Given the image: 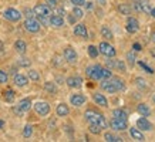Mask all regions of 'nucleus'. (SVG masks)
<instances>
[{
	"instance_id": "f257e3e1",
	"label": "nucleus",
	"mask_w": 155,
	"mask_h": 142,
	"mask_svg": "<svg viewBox=\"0 0 155 142\" xmlns=\"http://www.w3.org/2000/svg\"><path fill=\"white\" fill-rule=\"evenodd\" d=\"M84 118L85 121L88 124H95V125H100V127L103 128H107L108 127V122L105 121L104 118V115L98 111H94V109H87L84 112Z\"/></svg>"
},
{
	"instance_id": "f03ea898",
	"label": "nucleus",
	"mask_w": 155,
	"mask_h": 142,
	"mask_svg": "<svg viewBox=\"0 0 155 142\" xmlns=\"http://www.w3.org/2000/svg\"><path fill=\"white\" fill-rule=\"evenodd\" d=\"M101 68H103V67L98 66V64L90 66L85 68V74H87V77L91 78V80L98 81V80H101Z\"/></svg>"
},
{
	"instance_id": "7ed1b4c3",
	"label": "nucleus",
	"mask_w": 155,
	"mask_h": 142,
	"mask_svg": "<svg viewBox=\"0 0 155 142\" xmlns=\"http://www.w3.org/2000/svg\"><path fill=\"white\" fill-rule=\"evenodd\" d=\"M21 16H23V14L20 13L17 9H13V7H9V9H6L5 11H3V17H5L6 20H9V21H13V23L19 21V20L21 19Z\"/></svg>"
},
{
	"instance_id": "20e7f679",
	"label": "nucleus",
	"mask_w": 155,
	"mask_h": 142,
	"mask_svg": "<svg viewBox=\"0 0 155 142\" xmlns=\"http://www.w3.org/2000/svg\"><path fill=\"white\" fill-rule=\"evenodd\" d=\"M98 51L100 54H103V56L105 57H115V54H117V51H115V48L110 44V43L107 41H103V43H100V46H98Z\"/></svg>"
},
{
	"instance_id": "39448f33",
	"label": "nucleus",
	"mask_w": 155,
	"mask_h": 142,
	"mask_svg": "<svg viewBox=\"0 0 155 142\" xmlns=\"http://www.w3.org/2000/svg\"><path fill=\"white\" fill-rule=\"evenodd\" d=\"M33 108L40 117H47L48 114H50V104L46 102V101H37L33 105Z\"/></svg>"
},
{
	"instance_id": "423d86ee",
	"label": "nucleus",
	"mask_w": 155,
	"mask_h": 142,
	"mask_svg": "<svg viewBox=\"0 0 155 142\" xmlns=\"http://www.w3.org/2000/svg\"><path fill=\"white\" fill-rule=\"evenodd\" d=\"M23 26L28 33H38V31H40V27H41V24L38 23V20H36L34 17L26 19V21H24Z\"/></svg>"
},
{
	"instance_id": "0eeeda50",
	"label": "nucleus",
	"mask_w": 155,
	"mask_h": 142,
	"mask_svg": "<svg viewBox=\"0 0 155 142\" xmlns=\"http://www.w3.org/2000/svg\"><path fill=\"white\" fill-rule=\"evenodd\" d=\"M110 127L113 128L114 131H125L128 128V122H127V119H121V118H115L114 117L110 121Z\"/></svg>"
},
{
	"instance_id": "6e6552de",
	"label": "nucleus",
	"mask_w": 155,
	"mask_h": 142,
	"mask_svg": "<svg viewBox=\"0 0 155 142\" xmlns=\"http://www.w3.org/2000/svg\"><path fill=\"white\" fill-rule=\"evenodd\" d=\"M105 64H107L108 68H115V70L121 71V73H125V71H127V67H125V64H124L122 60H110V57H107Z\"/></svg>"
},
{
	"instance_id": "1a4fd4ad",
	"label": "nucleus",
	"mask_w": 155,
	"mask_h": 142,
	"mask_svg": "<svg viewBox=\"0 0 155 142\" xmlns=\"http://www.w3.org/2000/svg\"><path fill=\"white\" fill-rule=\"evenodd\" d=\"M33 11L36 16H47L48 17V16L51 14V9H50L46 3H38V5H36Z\"/></svg>"
},
{
	"instance_id": "9d476101",
	"label": "nucleus",
	"mask_w": 155,
	"mask_h": 142,
	"mask_svg": "<svg viewBox=\"0 0 155 142\" xmlns=\"http://www.w3.org/2000/svg\"><path fill=\"white\" fill-rule=\"evenodd\" d=\"M134 9L137 11H142V13H150L152 6L148 0H140V2H134Z\"/></svg>"
},
{
	"instance_id": "9b49d317",
	"label": "nucleus",
	"mask_w": 155,
	"mask_h": 142,
	"mask_svg": "<svg viewBox=\"0 0 155 142\" xmlns=\"http://www.w3.org/2000/svg\"><path fill=\"white\" fill-rule=\"evenodd\" d=\"M63 56H64V60H66L68 64H74L77 61V53L73 47H66L64 51H63Z\"/></svg>"
},
{
	"instance_id": "f8f14e48",
	"label": "nucleus",
	"mask_w": 155,
	"mask_h": 142,
	"mask_svg": "<svg viewBox=\"0 0 155 142\" xmlns=\"http://www.w3.org/2000/svg\"><path fill=\"white\" fill-rule=\"evenodd\" d=\"M140 30V21L135 19V17H128L127 19V31L128 33H137Z\"/></svg>"
},
{
	"instance_id": "ddd939ff",
	"label": "nucleus",
	"mask_w": 155,
	"mask_h": 142,
	"mask_svg": "<svg viewBox=\"0 0 155 142\" xmlns=\"http://www.w3.org/2000/svg\"><path fill=\"white\" fill-rule=\"evenodd\" d=\"M66 82L70 88H81V85H83V78L78 77V76L68 77V78L66 80Z\"/></svg>"
},
{
	"instance_id": "4468645a",
	"label": "nucleus",
	"mask_w": 155,
	"mask_h": 142,
	"mask_svg": "<svg viewBox=\"0 0 155 142\" xmlns=\"http://www.w3.org/2000/svg\"><path fill=\"white\" fill-rule=\"evenodd\" d=\"M85 101H87V98H85V95H83V94H73L70 97V102H71V105H74V107L84 105Z\"/></svg>"
},
{
	"instance_id": "2eb2a0df",
	"label": "nucleus",
	"mask_w": 155,
	"mask_h": 142,
	"mask_svg": "<svg viewBox=\"0 0 155 142\" xmlns=\"http://www.w3.org/2000/svg\"><path fill=\"white\" fill-rule=\"evenodd\" d=\"M137 127H138L140 131H151L152 129V124L147 119V117H142V118L137 121Z\"/></svg>"
},
{
	"instance_id": "dca6fc26",
	"label": "nucleus",
	"mask_w": 155,
	"mask_h": 142,
	"mask_svg": "<svg viewBox=\"0 0 155 142\" xmlns=\"http://www.w3.org/2000/svg\"><path fill=\"white\" fill-rule=\"evenodd\" d=\"M93 99H94V102L100 107H104V108H107L108 107V99L105 98V95L104 94H100V92H94L93 94Z\"/></svg>"
},
{
	"instance_id": "f3484780",
	"label": "nucleus",
	"mask_w": 155,
	"mask_h": 142,
	"mask_svg": "<svg viewBox=\"0 0 155 142\" xmlns=\"http://www.w3.org/2000/svg\"><path fill=\"white\" fill-rule=\"evenodd\" d=\"M74 34L77 37H81V38H88V31H87V27L85 24H77L74 27Z\"/></svg>"
},
{
	"instance_id": "a211bd4d",
	"label": "nucleus",
	"mask_w": 155,
	"mask_h": 142,
	"mask_svg": "<svg viewBox=\"0 0 155 142\" xmlns=\"http://www.w3.org/2000/svg\"><path fill=\"white\" fill-rule=\"evenodd\" d=\"M48 24L53 26V27H63L64 26V19H63V16H57V14H53L51 17L48 19Z\"/></svg>"
},
{
	"instance_id": "6ab92c4d",
	"label": "nucleus",
	"mask_w": 155,
	"mask_h": 142,
	"mask_svg": "<svg viewBox=\"0 0 155 142\" xmlns=\"http://www.w3.org/2000/svg\"><path fill=\"white\" fill-rule=\"evenodd\" d=\"M13 82L17 87H26L28 84V78L26 76H23V74H14Z\"/></svg>"
},
{
	"instance_id": "aec40b11",
	"label": "nucleus",
	"mask_w": 155,
	"mask_h": 142,
	"mask_svg": "<svg viewBox=\"0 0 155 142\" xmlns=\"http://www.w3.org/2000/svg\"><path fill=\"white\" fill-rule=\"evenodd\" d=\"M56 114H57V117H67V115L70 114V108H68V105L64 104V102L58 104L57 105V108H56Z\"/></svg>"
},
{
	"instance_id": "412c9836",
	"label": "nucleus",
	"mask_w": 155,
	"mask_h": 142,
	"mask_svg": "<svg viewBox=\"0 0 155 142\" xmlns=\"http://www.w3.org/2000/svg\"><path fill=\"white\" fill-rule=\"evenodd\" d=\"M101 88H103L104 91H107L108 94H114V92H117V88H115V85L110 81V78L108 80H104L103 82H101Z\"/></svg>"
},
{
	"instance_id": "4be33fe9",
	"label": "nucleus",
	"mask_w": 155,
	"mask_h": 142,
	"mask_svg": "<svg viewBox=\"0 0 155 142\" xmlns=\"http://www.w3.org/2000/svg\"><path fill=\"white\" fill-rule=\"evenodd\" d=\"M17 107H19L23 112H27V111H30V108L33 107V104H31V99L30 98H23L21 101H19Z\"/></svg>"
},
{
	"instance_id": "5701e85b",
	"label": "nucleus",
	"mask_w": 155,
	"mask_h": 142,
	"mask_svg": "<svg viewBox=\"0 0 155 142\" xmlns=\"http://www.w3.org/2000/svg\"><path fill=\"white\" fill-rule=\"evenodd\" d=\"M130 135H131V138L135 139V141H145V137H144L142 131H140L138 128H131V129H130Z\"/></svg>"
},
{
	"instance_id": "b1692460",
	"label": "nucleus",
	"mask_w": 155,
	"mask_h": 142,
	"mask_svg": "<svg viewBox=\"0 0 155 142\" xmlns=\"http://www.w3.org/2000/svg\"><path fill=\"white\" fill-rule=\"evenodd\" d=\"M110 81L115 85L117 91H124L125 90V84H124V80H121L120 77H110Z\"/></svg>"
},
{
	"instance_id": "393cba45",
	"label": "nucleus",
	"mask_w": 155,
	"mask_h": 142,
	"mask_svg": "<svg viewBox=\"0 0 155 142\" xmlns=\"http://www.w3.org/2000/svg\"><path fill=\"white\" fill-rule=\"evenodd\" d=\"M14 50L19 53V54H24V53L27 51V44L24 40H17V41L14 43Z\"/></svg>"
},
{
	"instance_id": "a878e982",
	"label": "nucleus",
	"mask_w": 155,
	"mask_h": 142,
	"mask_svg": "<svg viewBox=\"0 0 155 142\" xmlns=\"http://www.w3.org/2000/svg\"><path fill=\"white\" fill-rule=\"evenodd\" d=\"M137 112L142 115V117H150L151 115V108L147 104H140L137 107Z\"/></svg>"
},
{
	"instance_id": "bb28decb",
	"label": "nucleus",
	"mask_w": 155,
	"mask_h": 142,
	"mask_svg": "<svg viewBox=\"0 0 155 142\" xmlns=\"http://www.w3.org/2000/svg\"><path fill=\"white\" fill-rule=\"evenodd\" d=\"M3 98H5L6 102L12 104L14 101V98H16V92H14L13 90H6L5 92H3Z\"/></svg>"
},
{
	"instance_id": "cd10ccee",
	"label": "nucleus",
	"mask_w": 155,
	"mask_h": 142,
	"mask_svg": "<svg viewBox=\"0 0 155 142\" xmlns=\"http://www.w3.org/2000/svg\"><path fill=\"white\" fill-rule=\"evenodd\" d=\"M118 11L121 14H124V16H130L132 11V7L130 5H127V3H122V5L118 6Z\"/></svg>"
},
{
	"instance_id": "c85d7f7f",
	"label": "nucleus",
	"mask_w": 155,
	"mask_h": 142,
	"mask_svg": "<svg viewBox=\"0 0 155 142\" xmlns=\"http://www.w3.org/2000/svg\"><path fill=\"white\" fill-rule=\"evenodd\" d=\"M44 90L47 91V92H50V94H56L57 87L54 82H51V81H46V82H44Z\"/></svg>"
},
{
	"instance_id": "c756f323",
	"label": "nucleus",
	"mask_w": 155,
	"mask_h": 142,
	"mask_svg": "<svg viewBox=\"0 0 155 142\" xmlns=\"http://www.w3.org/2000/svg\"><path fill=\"white\" fill-rule=\"evenodd\" d=\"M113 117H115V118H121V119H127L128 118V114L124 111V109L121 108H117L113 111Z\"/></svg>"
},
{
	"instance_id": "7c9ffc66",
	"label": "nucleus",
	"mask_w": 155,
	"mask_h": 142,
	"mask_svg": "<svg viewBox=\"0 0 155 142\" xmlns=\"http://www.w3.org/2000/svg\"><path fill=\"white\" fill-rule=\"evenodd\" d=\"M101 36H103L104 38H107V40H113L114 38L113 31H111L107 26H103V27H101Z\"/></svg>"
},
{
	"instance_id": "2f4dec72",
	"label": "nucleus",
	"mask_w": 155,
	"mask_h": 142,
	"mask_svg": "<svg viewBox=\"0 0 155 142\" xmlns=\"http://www.w3.org/2000/svg\"><path fill=\"white\" fill-rule=\"evenodd\" d=\"M104 139H105L107 142H121L122 141V138L115 137L114 134H110V132L104 134Z\"/></svg>"
},
{
	"instance_id": "473e14b6",
	"label": "nucleus",
	"mask_w": 155,
	"mask_h": 142,
	"mask_svg": "<svg viewBox=\"0 0 155 142\" xmlns=\"http://www.w3.org/2000/svg\"><path fill=\"white\" fill-rule=\"evenodd\" d=\"M87 51H88V56L91 57V58H97L98 57V54H100V51H98V48L95 47V46H88V48H87Z\"/></svg>"
},
{
	"instance_id": "72a5a7b5",
	"label": "nucleus",
	"mask_w": 155,
	"mask_h": 142,
	"mask_svg": "<svg viewBox=\"0 0 155 142\" xmlns=\"http://www.w3.org/2000/svg\"><path fill=\"white\" fill-rule=\"evenodd\" d=\"M88 131H90L91 134H94V135H98V134H101V131H103V128L100 127V125H95V124H90Z\"/></svg>"
},
{
	"instance_id": "f704fd0d",
	"label": "nucleus",
	"mask_w": 155,
	"mask_h": 142,
	"mask_svg": "<svg viewBox=\"0 0 155 142\" xmlns=\"http://www.w3.org/2000/svg\"><path fill=\"white\" fill-rule=\"evenodd\" d=\"M28 78L31 81H40V73L38 71H36V70H28Z\"/></svg>"
},
{
	"instance_id": "c9c22d12",
	"label": "nucleus",
	"mask_w": 155,
	"mask_h": 142,
	"mask_svg": "<svg viewBox=\"0 0 155 142\" xmlns=\"http://www.w3.org/2000/svg\"><path fill=\"white\" fill-rule=\"evenodd\" d=\"M110 77H113L111 68H101V80H108Z\"/></svg>"
},
{
	"instance_id": "e433bc0d",
	"label": "nucleus",
	"mask_w": 155,
	"mask_h": 142,
	"mask_svg": "<svg viewBox=\"0 0 155 142\" xmlns=\"http://www.w3.org/2000/svg\"><path fill=\"white\" fill-rule=\"evenodd\" d=\"M31 135H33V127H31L30 124H27L23 129V137L24 138H30Z\"/></svg>"
},
{
	"instance_id": "4c0bfd02",
	"label": "nucleus",
	"mask_w": 155,
	"mask_h": 142,
	"mask_svg": "<svg viewBox=\"0 0 155 142\" xmlns=\"http://www.w3.org/2000/svg\"><path fill=\"white\" fill-rule=\"evenodd\" d=\"M73 16H74L75 19H81V17L84 16V11L80 9V6H74V9H73Z\"/></svg>"
},
{
	"instance_id": "58836bf2",
	"label": "nucleus",
	"mask_w": 155,
	"mask_h": 142,
	"mask_svg": "<svg viewBox=\"0 0 155 142\" xmlns=\"http://www.w3.org/2000/svg\"><path fill=\"white\" fill-rule=\"evenodd\" d=\"M127 61H128V64H130V66H134V64H135L137 63V58H135V54H134V53L132 51H130V53H127Z\"/></svg>"
},
{
	"instance_id": "ea45409f",
	"label": "nucleus",
	"mask_w": 155,
	"mask_h": 142,
	"mask_svg": "<svg viewBox=\"0 0 155 142\" xmlns=\"http://www.w3.org/2000/svg\"><path fill=\"white\" fill-rule=\"evenodd\" d=\"M17 66L19 67H30L31 66V61H30L28 58H20V60H17Z\"/></svg>"
},
{
	"instance_id": "a19ab883",
	"label": "nucleus",
	"mask_w": 155,
	"mask_h": 142,
	"mask_svg": "<svg viewBox=\"0 0 155 142\" xmlns=\"http://www.w3.org/2000/svg\"><path fill=\"white\" fill-rule=\"evenodd\" d=\"M135 82H137V85H138L140 88H147V81L144 80V78H141V77L135 78Z\"/></svg>"
},
{
	"instance_id": "79ce46f5",
	"label": "nucleus",
	"mask_w": 155,
	"mask_h": 142,
	"mask_svg": "<svg viewBox=\"0 0 155 142\" xmlns=\"http://www.w3.org/2000/svg\"><path fill=\"white\" fill-rule=\"evenodd\" d=\"M44 2H46V5H47L51 10L56 9L57 6H58V0H44Z\"/></svg>"
},
{
	"instance_id": "37998d69",
	"label": "nucleus",
	"mask_w": 155,
	"mask_h": 142,
	"mask_svg": "<svg viewBox=\"0 0 155 142\" xmlns=\"http://www.w3.org/2000/svg\"><path fill=\"white\" fill-rule=\"evenodd\" d=\"M7 80H9V77H7V74H6V71L0 70V84H6Z\"/></svg>"
},
{
	"instance_id": "c03bdc74",
	"label": "nucleus",
	"mask_w": 155,
	"mask_h": 142,
	"mask_svg": "<svg viewBox=\"0 0 155 142\" xmlns=\"http://www.w3.org/2000/svg\"><path fill=\"white\" fill-rule=\"evenodd\" d=\"M138 64H140V66H141V68H144V70H145L147 73H148V74H154V70H152L151 67L147 66V64H145L144 61H138Z\"/></svg>"
},
{
	"instance_id": "a18cd8bd",
	"label": "nucleus",
	"mask_w": 155,
	"mask_h": 142,
	"mask_svg": "<svg viewBox=\"0 0 155 142\" xmlns=\"http://www.w3.org/2000/svg\"><path fill=\"white\" fill-rule=\"evenodd\" d=\"M37 20H38V23L43 24V26H47L48 24V17L47 16H37Z\"/></svg>"
},
{
	"instance_id": "49530a36",
	"label": "nucleus",
	"mask_w": 155,
	"mask_h": 142,
	"mask_svg": "<svg viewBox=\"0 0 155 142\" xmlns=\"http://www.w3.org/2000/svg\"><path fill=\"white\" fill-rule=\"evenodd\" d=\"M53 10L56 11V14H57V16H64V14H66V10L63 9V7H58V6H57L56 9H53Z\"/></svg>"
},
{
	"instance_id": "de8ad7c7",
	"label": "nucleus",
	"mask_w": 155,
	"mask_h": 142,
	"mask_svg": "<svg viewBox=\"0 0 155 142\" xmlns=\"http://www.w3.org/2000/svg\"><path fill=\"white\" fill-rule=\"evenodd\" d=\"M70 2H71V3H73L74 6H80V7L85 5V0H70Z\"/></svg>"
},
{
	"instance_id": "09e8293b",
	"label": "nucleus",
	"mask_w": 155,
	"mask_h": 142,
	"mask_svg": "<svg viewBox=\"0 0 155 142\" xmlns=\"http://www.w3.org/2000/svg\"><path fill=\"white\" fill-rule=\"evenodd\" d=\"M24 16L27 17V19H30V17H34V11L30 9H26L24 10Z\"/></svg>"
},
{
	"instance_id": "8fccbe9b",
	"label": "nucleus",
	"mask_w": 155,
	"mask_h": 142,
	"mask_svg": "<svg viewBox=\"0 0 155 142\" xmlns=\"http://www.w3.org/2000/svg\"><path fill=\"white\" fill-rule=\"evenodd\" d=\"M13 112L16 114V115H17V117H21V115H23V111H21V109L19 108V107H17V105H16V107H13Z\"/></svg>"
},
{
	"instance_id": "3c124183",
	"label": "nucleus",
	"mask_w": 155,
	"mask_h": 142,
	"mask_svg": "<svg viewBox=\"0 0 155 142\" xmlns=\"http://www.w3.org/2000/svg\"><path fill=\"white\" fill-rule=\"evenodd\" d=\"M132 48H134L135 51H141V50H142V47H141V44H140V43H134Z\"/></svg>"
},
{
	"instance_id": "603ef678",
	"label": "nucleus",
	"mask_w": 155,
	"mask_h": 142,
	"mask_svg": "<svg viewBox=\"0 0 155 142\" xmlns=\"http://www.w3.org/2000/svg\"><path fill=\"white\" fill-rule=\"evenodd\" d=\"M75 17L74 16H73V14H68V21H70V23H75Z\"/></svg>"
},
{
	"instance_id": "864d4df0",
	"label": "nucleus",
	"mask_w": 155,
	"mask_h": 142,
	"mask_svg": "<svg viewBox=\"0 0 155 142\" xmlns=\"http://www.w3.org/2000/svg\"><path fill=\"white\" fill-rule=\"evenodd\" d=\"M150 14H151V16H152V17H154V19H155V7H152V9H151Z\"/></svg>"
},
{
	"instance_id": "5fc2aeb1",
	"label": "nucleus",
	"mask_w": 155,
	"mask_h": 142,
	"mask_svg": "<svg viewBox=\"0 0 155 142\" xmlns=\"http://www.w3.org/2000/svg\"><path fill=\"white\" fill-rule=\"evenodd\" d=\"M151 40H152V41L155 43V31H154V33H152V34H151Z\"/></svg>"
},
{
	"instance_id": "6e6d98bb",
	"label": "nucleus",
	"mask_w": 155,
	"mask_h": 142,
	"mask_svg": "<svg viewBox=\"0 0 155 142\" xmlns=\"http://www.w3.org/2000/svg\"><path fill=\"white\" fill-rule=\"evenodd\" d=\"M5 127V121H3V119H0V128H3Z\"/></svg>"
},
{
	"instance_id": "4d7b16f0",
	"label": "nucleus",
	"mask_w": 155,
	"mask_h": 142,
	"mask_svg": "<svg viewBox=\"0 0 155 142\" xmlns=\"http://www.w3.org/2000/svg\"><path fill=\"white\" fill-rule=\"evenodd\" d=\"M3 47H5V44H3V43L0 41V51H3Z\"/></svg>"
},
{
	"instance_id": "13d9d810",
	"label": "nucleus",
	"mask_w": 155,
	"mask_h": 142,
	"mask_svg": "<svg viewBox=\"0 0 155 142\" xmlns=\"http://www.w3.org/2000/svg\"><path fill=\"white\" fill-rule=\"evenodd\" d=\"M152 101H154V102H155V94L152 95Z\"/></svg>"
},
{
	"instance_id": "bf43d9fd",
	"label": "nucleus",
	"mask_w": 155,
	"mask_h": 142,
	"mask_svg": "<svg viewBox=\"0 0 155 142\" xmlns=\"http://www.w3.org/2000/svg\"><path fill=\"white\" fill-rule=\"evenodd\" d=\"M132 2H140V0H132Z\"/></svg>"
}]
</instances>
